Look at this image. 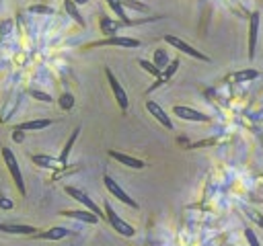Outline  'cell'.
I'll use <instances>...</instances> for the list:
<instances>
[{"instance_id": "15", "label": "cell", "mask_w": 263, "mask_h": 246, "mask_svg": "<svg viewBox=\"0 0 263 246\" xmlns=\"http://www.w3.org/2000/svg\"><path fill=\"white\" fill-rule=\"evenodd\" d=\"M68 234H70L68 228L53 225V228H49V230H45V232H37L33 238H39V240H62V238H66Z\"/></svg>"}, {"instance_id": "31", "label": "cell", "mask_w": 263, "mask_h": 246, "mask_svg": "<svg viewBox=\"0 0 263 246\" xmlns=\"http://www.w3.org/2000/svg\"><path fill=\"white\" fill-rule=\"evenodd\" d=\"M8 27H12V25H10V20H4V23H2L0 33H2V35H6V33H8Z\"/></svg>"}, {"instance_id": "2", "label": "cell", "mask_w": 263, "mask_h": 246, "mask_svg": "<svg viewBox=\"0 0 263 246\" xmlns=\"http://www.w3.org/2000/svg\"><path fill=\"white\" fill-rule=\"evenodd\" d=\"M103 209H105V217H107V221L111 223V228H113L117 234H121V236H125V238H132V236L136 234L134 225H129L125 219H121V217L115 213V209L111 207V203H109V201H105Z\"/></svg>"}, {"instance_id": "27", "label": "cell", "mask_w": 263, "mask_h": 246, "mask_svg": "<svg viewBox=\"0 0 263 246\" xmlns=\"http://www.w3.org/2000/svg\"><path fill=\"white\" fill-rule=\"evenodd\" d=\"M121 4H123V8L127 6V8H134V10H142V12L148 10V6L144 2H138V0H121Z\"/></svg>"}, {"instance_id": "13", "label": "cell", "mask_w": 263, "mask_h": 246, "mask_svg": "<svg viewBox=\"0 0 263 246\" xmlns=\"http://www.w3.org/2000/svg\"><path fill=\"white\" fill-rule=\"evenodd\" d=\"M109 156L113 158V160H117L119 164H123V166H127V168H136V170H142L146 164L140 160V158H134V156H127V154H123V152H117V150H109Z\"/></svg>"}, {"instance_id": "19", "label": "cell", "mask_w": 263, "mask_h": 246, "mask_svg": "<svg viewBox=\"0 0 263 246\" xmlns=\"http://www.w3.org/2000/svg\"><path fill=\"white\" fill-rule=\"evenodd\" d=\"M105 2H107V4H109V8L115 12L117 20H121V23H125V25H134V20H129V18H127V14H125V8H123L121 0H105Z\"/></svg>"}, {"instance_id": "25", "label": "cell", "mask_w": 263, "mask_h": 246, "mask_svg": "<svg viewBox=\"0 0 263 246\" xmlns=\"http://www.w3.org/2000/svg\"><path fill=\"white\" fill-rule=\"evenodd\" d=\"M29 96H33L35 100H41V102H53V98H51L47 92H43V90H35V88H31V90H29Z\"/></svg>"}, {"instance_id": "4", "label": "cell", "mask_w": 263, "mask_h": 246, "mask_svg": "<svg viewBox=\"0 0 263 246\" xmlns=\"http://www.w3.org/2000/svg\"><path fill=\"white\" fill-rule=\"evenodd\" d=\"M103 184H105V189H107V191H109L117 201L125 203V205H127V207H132V209H138V207H140V205H138V201H136V199H132V197H129V195H127V193L117 184V180H113L109 174H105V176H103Z\"/></svg>"}, {"instance_id": "7", "label": "cell", "mask_w": 263, "mask_h": 246, "mask_svg": "<svg viewBox=\"0 0 263 246\" xmlns=\"http://www.w3.org/2000/svg\"><path fill=\"white\" fill-rule=\"evenodd\" d=\"M101 45H115V47H129V49H134V47H140V41L134 39V37L113 35V37H105V39H101V41H95V43L86 45V49H88V47H101Z\"/></svg>"}, {"instance_id": "18", "label": "cell", "mask_w": 263, "mask_h": 246, "mask_svg": "<svg viewBox=\"0 0 263 246\" xmlns=\"http://www.w3.org/2000/svg\"><path fill=\"white\" fill-rule=\"evenodd\" d=\"M64 10H66V14H68L72 20H76L80 27H86V20L82 18V14H80L78 6L74 4V0H64Z\"/></svg>"}, {"instance_id": "1", "label": "cell", "mask_w": 263, "mask_h": 246, "mask_svg": "<svg viewBox=\"0 0 263 246\" xmlns=\"http://www.w3.org/2000/svg\"><path fill=\"white\" fill-rule=\"evenodd\" d=\"M2 158H4V164H6V168H8L10 176H12V180H14L16 189H18V193H21V195H27V187H25L23 172H21V168H18V162H16L14 152H12L10 148H2Z\"/></svg>"}, {"instance_id": "6", "label": "cell", "mask_w": 263, "mask_h": 246, "mask_svg": "<svg viewBox=\"0 0 263 246\" xmlns=\"http://www.w3.org/2000/svg\"><path fill=\"white\" fill-rule=\"evenodd\" d=\"M64 191H66V193H68L72 199H76L78 203H82V205H84L88 211H92V213H95L99 219H101V217H105L103 209H101V207H99V205H97V203H95V201H92V199H90V197H88L84 191H80V189H76V187H70V184H68Z\"/></svg>"}, {"instance_id": "16", "label": "cell", "mask_w": 263, "mask_h": 246, "mask_svg": "<svg viewBox=\"0 0 263 246\" xmlns=\"http://www.w3.org/2000/svg\"><path fill=\"white\" fill-rule=\"evenodd\" d=\"M123 25H125V23H121V20H115V18H109V16H101V31H103V35H107V37L117 35V31H119Z\"/></svg>"}, {"instance_id": "32", "label": "cell", "mask_w": 263, "mask_h": 246, "mask_svg": "<svg viewBox=\"0 0 263 246\" xmlns=\"http://www.w3.org/2000/svg\"><path fill=\"white\" fill-rule=\"evenodd\" d=\"M86 2H88V0H74V4H76V6H80V4H86Z\"/></svg>"}, {"instance_id": "23", "label": "cell", "mask_w": 263, "mask_h": 246, "mask_svg": "<svg viewBox=\"0 0 263 246\" xmlns=\"http://www.w3.org/2000/svg\"><path fill=\"white\" fill-rule=\"evenodd\" d=\"M138 64L142 66V70H146L148 74H152L156 80H162V72H160V70H158V68H156L152 61H148V59H140ZM162 82H164V80H162Z\"/></svg>"}, {"instance_id": "11", "label": "cell", "mask_w": 263, "mask_h": 246, "mask_svg": "<svg viewBox=\"0 0 263 246\" xmlns=\"http://www.w3.org/2000/svg\"><path fill=\"white\" fill-rule=\"evenodd\" d=\"M0 232L12 234V236H35L37 228L27 225V223H0Z\"/></svg>"}, {"instance_id": "9", "label": "cell", "mask_w": 263, "mask_h": 246, "mask_svg": "<svg viewBox=\"0 0 263 246\" xmlns=\"http://www.w3.org/2000/svg\"><path fill=\"white\" fill-rule=\"evenodd\" d=\"M257 37H259V12H253L249 18V61L255 59Z\"/></svg>"}, {"instance_id": "10", "label": "cell", "mask_w": 263, "mask_h": 246, "mask_svg": "<svg viewBox=\"0 0 263 246\" xmlns=\"http://www.w3.org/2000/svg\"><path fill=\"white\" fill-rule=\"evenodd\" d=\"M146 109H148V113L162 125V127H166V129H173V121H171V117L166 115V111L158 105V102H154V100H146Z\"/></svg>"}, {"instance_id": "29", "label": "cell", "mask_w": 263, "mask_h": 246, "mask_svg": "<svg viewBox=\"0 0 263 246\" xmlns=\"http://www.w3.org/2000/svg\"><path fill=\"white\" fill-rule=\"evenodd\" d=\"M29 10H31V12H41V14H51V12H53L49 6H41V4H35V6H31Z\"/></svg>"}, {"instance_id": "22", "label": "cell", "mask_w": 263, "mask_h": 246, "mask_svg": "<svg viewBox=\"0 0 263 246\" xmlns=\"http://www.w3.org/2000/svg\"><path fill=\"white\" fill-rule=\"evenodd\" d=\"M152 64L162 72V70L168 66V55H166V51H164V49H156V51H154V59H152Z\"/></svg>"}, {"instance_id": "20", "label": "cell", "mask_w": 263, "mask_h": 246, "mask_svg": "<svg viewBox=\"0 0 263 246\" xmlns=\"http://www.w3.org/2000/svg\"><path fill=\"white\" fill-rule=\"evenodd\" d=\"M78 133H80V129L76 127L72 133H70V137H68V141L64 144V148H62V154H60V160H62V164L66 166L68 164V156H70V152H72V148H74V141L78 139Z\"/></svg>"}, {"instance_id": "30", "label": "cell", "mask_w": 263, "mask_h": 246, "mask_svg": "<svg viewBox=\"0 0 263 246\" xmlns=\"http://www.w3.org/2000/svg\"><path fill=\"white\" fill-rule=\"evenodd\" d=\"M0 207H2V209H12L14 203H12V199H6V197L0 195Z\"/></svg>"}, {"instance_id": "12", "label": "cell", "mask_w": 263, "mask_h": 246, "mask_svg": "<svg viewBox=\"0 0 263 246\" xmlns=\"http://www.w3.org/2000/svg\"><path fill=\"white\" fill-rule=\"evenodd\" d=\"M60 215L70 217V219H78L84 223H97L99 221V217L88 209H64V211H60Z\"/></svg>"}, {"instance_id": "5", "label": "cell", "mask_w": 263, "mask_h": 246, "mask_svg": "<svg viewBox=\"0 0 263 246\" xmlns=\"http://www.w3.org/2000/svg\"><path fill=\"white\" fill-rule=\"evenodd\" d=\"M105 76H107V82H109V86H111V90H113V96H115L119 109H121V111H127L129 100H127V92H125V88L119 84V80L115 78V74H113L109 68H105Z\"/></svg>"}, {"instance_id": "24", "label": "cell", "mask_w": 263, "mask_h": 246, "mask_svg": "<svg viewBox=\"0 0 263 246\" xmlns=\"http://www.w3.org/2000/svg\"><path fill=\"white\" fill-rule=\"evenodd\" d=\"M177 68H179V59H173V61H168V66L162 70V80L166 82V80H171V76L177 72Z\"/></svg>"}, {"instance_id": "26", "label": "cell", "mask_w": 263, "mask_h": 246, "mask_svg": "<svg viewBox=\"0 0 263 246\" xmlns=\"http://www.w3.org/2000/svg\"><path fill=\"white\" fill-rule=\"evenodd\" d=\"M60 107H62L64 111L72 109V107H74V96H72L70 92H64V94L60 96Z\"/></svg>"}, {"instance_id": "3", "label": "cell", "mask_w": 263, "mask_h": 246, "mask_svg": "<svg viewBox=\"0 0 263 246\" xmlns=\"http://www.w3.org/2000/svg\"><path fill=\"white\" fill-rule=\"evenodd\" d=\"M162 39H164L168 45H173L175 49H179L181 53H185V55H189V57H193V59H199V61H210V57H208L205 53H201L199 49L191 47L189 43H185L183 39H179V37H175V35H171V33H168V35H164Z\"/></svg>"}, {"instance_id": "28", "label": "cell", "mask_w": 263, "mask_h": 246, "mask_svg": "<svg viewBox=\"0 0 263 246\" xmlns=\"http://www.w3.org/2000/svg\"><path fill=\"white\" fill-rule=\"evenodd\" d=\"M245 238H247V242H249L251 246H261L259 240H257V236H255V232H253L251 228H245Z\"/></svg>"}, {"instance_id": "17", "label": "cell", "mask_w": 263, "mask_h": 246, "mask_svg": "<svg viewBox=\"0 0 263 246\" xmlns=\"http://www.w3.org/2000/svg\"><path fill=\"white\" fill-rule=\"evenodd\" d=\"M53 121L51 119H31V121H25L21 125H16L14 129H21V131H41L45 127H49Z\"/></svg>"}, {"instance_id": "21", "label": "cell", "mask_w": 263, "mask_h": 246, "mask_svg": "<svg viewBox=\"0 0 263 246\" xmlns=\"http://www.w3.org/2000/svg\"><path fill=\"white\" fill-rule=\"evenodd\" d=\"M257 76H259V72H257L255 68H247V70L234 72V74H232V80H234V82H251V80H255Z\"/></svg>"}, {"instance_id": "14", "label": "cell", "mask_w": 263, "mask_h": 246, "mask_svg": "<svg viewBox=\"0 0 263 246\" xmlns=\"http://www.w3.org/2000/svg\"><path fill=\"white\" fill-rule=\"evenodd\" d=\"M31 160H33V164H37L41 168H53V170L64 168L60 158H53V156H47V154H35V156H31Z\"/></svg>"}, {"instance_id": "8", "label": "cell", "mask_w": 263, "mask_h": 246, "mask_svg": "<svg viewBox=\"0 0 263 246\" xmlns=\"http://www.w3.org/2000/svg\"><path fill=\"white\" fill-rule=\"evenodd\" d=\"M173 115H177L179 119H185V121H195V123H208V121H210L208 115H203V113L197 111V109L185 107V105H175V107H173Z\"/></svg>"}]
</instances>
